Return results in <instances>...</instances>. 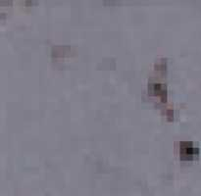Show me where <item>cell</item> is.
I'll return each mask as SVG.
<instances>
[{"label": "cell", "instance_id": "cell-1", "mask_svg": "<svg viewBox=\"0 0 201 196\" xmlns=\"http://www.w3.org/2000/svg\"><path fill=\"white\" fill-rule=\"evenodd\" d=\"M179 149H181L182 158L184 159H191L199 153V149L197 147H194L191 142H182Z\"/></svg>", "mask_w": 201, "mask_h": 196}, {"label": "cell", "instance_id": "cell-2", "mask_svg": "<svg viewBox=\"0 0 201 196\" xmlns=\"http://www.w3.org/2000/svg\"><path fill=\"white\" fill-rule=\"evenodd\" d=\"M149 90L154 92L155 94H159L164 96V98H166L167 95V90L166 87L164 84L158 83V82H153V83H149Z\"/></svg>", "mask_w": 201, "mask_h": 196}]
</instances>
